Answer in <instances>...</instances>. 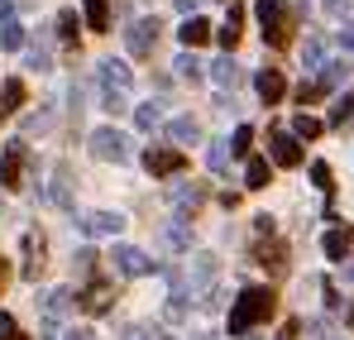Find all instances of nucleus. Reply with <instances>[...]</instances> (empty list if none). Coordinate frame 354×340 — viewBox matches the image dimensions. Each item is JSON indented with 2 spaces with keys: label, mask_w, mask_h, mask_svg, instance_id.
I'll use <instances>...</instances> for the list:
<instances>
[{
  "label": "nucleus",
  "mask_w": 354,
  "mask_h": 340,
  "mask_svg": "<svg viewBox=\"0 0 354 340\" xmlns=\"http://www.w3.org/2000/svg\"><path fill=\"white\" fill-rule=\"evenodd\" d=\"M278 312V292L273 287H244L230 307V336H249L254 326H263Z\"/></svg>",
  "instance_id": "nucleus-1"
},
{
  "label": "nucleus",
  "mask_w": 354,
  "mask_h": 340,
  "mask_svg": "<svg viewBox=\"0 0 354 340\" xmlns=\"http://www.w3.org/2000/svg\"><path fill=\"white\" fill-rule=\"evenodd\" d=\"M216 274L221 264L211 254H192V274H187V297H201V307H216Z\"/></svg>",
  "instance_id": "nucleus-2"
},
{
  "label": "nucleus",
  "mask_w": 354,
  "mask_h": 340,
  "mask_svg": "<svg viewBox=\"0 0 354 340\" xmlns=\"http://www.w3.org/2000/svg\"><path fill=\"white\" fill-rule=\"evenodd\" d=\"M259 24H263V44L283 48L292 39V19H288V0H259Z\"/></svg>",
  "instance_id": "nucleus-3"
},
{
  "label": "nucleus",
  "mask_w": 354,
  "mask_h": 340,
  "mask_svg": "<svg viewBox=\"0 0 354 340\" xmlns=\"http://www.w3.org/2000/svg\"><path fill=\"white\" fill-rule=\"evenodd\" d=\"M24 163H29L24 139H10V144H5V154H0V187H5V192L24 187Z\"/></svg>",
  "instance_id": "nucleus-4"
},
{
  "label": "nucleus",
  "mask_w": 354,
  "mask_h": 340,
  "mask_svg": "<svg viewBox=\"0 0 354 340\" xmlns=\"http://www.w3.org/2000/svg\"><path fill=\"white\" fill-rule=\"evenodd\" d=\"M111 264H115L120 278H144V274H153L158 264L144 254V249H134V244H115V254H111Z\"/></svg>",
  "instance_id": "nucleus-5"
},
{
  "label": "nucleus",
  "mask_w": 354,
  "mask_h": 340,
  "mask_svg": "<svg viewBox=\"0 0 354 340\" xmlns=\"http://www.w3.org/2000/svg\"><path fill=\"white\" fill-rule=\"evenodd\" d=\"M91 154H96L101 163H124V159H129V139H124L120 129L106 125V129H96V134H91Z\"/></svg>",
  "instance_id": "nucleus-6"
},
{
  "label": "nucleus",
  "mask_w": 354,
  "mask_h": 340,
  "mask_svg": "<svg viewBox=\"0 0 354 340\" xmlns=\"http://www.w3.org/2000/svg\"><path fill=\"white\" fill-rule=\"evenodd\" d=\"M268 154H273V163H283V168H297V163H301V144H297L292 129H283V125L268 129Z\"/></svg>",
  "instance_id": "nucleus-7"
},
{
  "label": "nucleus",
  "mask_w": 354,
  "mask_h": 340,
  "mask_svg": "<svg viewBox=\"0 0 354 340\" xmlns=\"http://www.w3.org/2000/svg\"><path fill=\"white\" fill-rule=\"evenodd\" d=\"M124 48L134 57H149L158 48V19H134V24L124 29Z\"/></svg>",
  "instance_id": "nucleus-8"
},
{
  "label": "nucleus",
  "mask_w": 354,
  "mask_h": 340,
  "mask_svg": "<svg viewBox=\"0 0 354 340\" xmlns=\"http://www.w3.org/2000/svg\"><path fill=\"white\" fill-rule=\"evenodd\" d=\"M144 168L153 172V177H177V172L187 168V154L182 149H149L144 154Z\"/></svg>",
  "instance_id": "nucleus-9"
},
{
  "label": "nucleus",
  "mask_w": 354,
  "mask_h": 340,
  "mask_svg": "<svg viewBox=\"0 0 354 340\" xmlns=\"http://www.w3.org/2000/svg\"><path fill=\"white\" fill-rule=\"evenodd\" d=\"M77 226L86 230L91 240H101V235H111V240H115L120 230H124V216H120V211H86Z\"/></svg>",
  "instance_id": "nucleus-10"
},
{
  "label": "nucleus",
  "mask_w": 354,
  "mask_h": 340,
  "mask_svg": "<svg viewBox=\"0 0 354 340\" xmlns=\"http://www.w3.org/2000/svg\"><path fill=\"white\" fill-rule=\"evenodd\" d=\"M77 302H82V312L101 316V312H111V302H115V287H111V283H101V278H91V283H86V292H82Z\"/></svg>",
  "instance_id": "nucleus-11"
},
{
  "label": "nucleus",
  "mask_w": 354,
  "mask_h": 340,
  "mask_svg": "<svg viewBox=\"0 0 354 340\" xmlns=\"http://www.w3.org/2000/svg\"><path fill=\"white\" fill-rule=\"evenodd\" d=\"M254 87H259V96H263V106H278V101L288 96V77H283L278 67H263V72L254 77Z\"/></svg>",
  "instance_id": "nucleus-12"
},
{
  "label": "nucleus",
  "mask_w": 354,
  "mask_h": 340,
  "mask_svg": "<svg viewBox=\"0 0 354 340\" xmlns=\"http://www.w3.org/2000/svg\"><path fill=\"white\" fill-rule=\"evenodd\" d=\"M129 82H134V72H129L120 57H106V62H101V91H124V96H129Z\"/></svg>",
  "instance_id": "nucleus-13"
},
{
  "label": "nucleus",
  "mask_w": 354,
  "mask_h": 340,
  "mask_svg": "<svg viewBox=\"0 0 354 340\" xmlns=\"http://www.w3.org/2000/svg\"><path fill=\"white\" fill-rule=\"evenodd\" d=\"M39 274H44V235L29 230V235H24V278L34 283Z\"/></svg>",
  "instance_id": "nucleus-14"
},
{
  "label": "nucleus",
  "mask_w": 354,
  "mask_h": 340,
  "mask_svg": "<svg viewBox=\"0 0 354 340\" xmlns=\"http://www.w3.org/2000/svg\"><path fill=\"white\" fill-rule=\"evenodd\" d=\"M254 259H259V264H263L273 278H278V274H288V244H278V240L259 244V254H254Z\"/></svg>",
  "instance_id": "nucleus-15"
},
{
  "label": "nucleus",
  "mask_w": 354,
  "mask_h": 340,
  "mask_svg": "<svg viewBox=\"0 0 354 340\" xmlns=\"http://www.w3.org/2000/svg\"><path fill=\"white\" fill-rule=\"evenodd\" d=\"M72 302H77V297H72L67 287H53V292H44V297H39V307H44V316H48V321H62V316L72 312Z\"/></svg>",
  "instance_id": "nucleus-16"
},
{
  "label": "nucleus",
  "mask_w": 354,
  "mask_h": 340,
  "mask_svg": "<svg viewBox=\"0 0 354 340\" xmlns=\"http://www.w3.org/2000/svg\"><path fill=\"white\" fill-rule=\"evenodd\" d=\"M177 34H182V44H187V48H201V44H206V39H211V34H216V29H211V24H206V19H201V15H187V19H182V29H177Z\"/></svg>",
  "instance_id": "nucleus-17"
},
{
  "label": "nucleus",
  "mask_w": 354,
  "mask_h": 340,
  "mask_svg": "<svg viewBox=\"0 0 354 340\" xmlns=\"http://www.w3.org/2000/svg\"><path fill=\"white\" fill-rule=\"evenodd\" d=\"M316 72H321V82H316L321 91H335L340 82H350V62H345V57H330V62H321Z\"/></svg>",
  "instance_id": "nucleus-18"
},
{
  "label": "nucleus",
  "mask_w": 354,
  "mask_h": 340,
  "mask_svg": "<svg viewBox=\"0 0 354 340\" xmlns=\"http://www.w3.org/2000/svg\"><path fill=\"white\" fill-rule=\"evenodd\" d=\"M168 139H173V144H196V139H201V125H196L192 115H173V120H168Z\"/></svg>",
  "instance_id": "nucleus-19"
},
{
  "label": "nucleus",
  "mask_w": 354,
  "mask_h": 340,
  "mask_svg": "<svg viewBox=\"0 0 354 340\" xmlns=\"http://www.w3.org/2000/svg\"><path fill=\"white\" fill-rule=\"evenodd\" d=\"M239 34H244V10L230 5V15H225V24L216 29V39H221V44H225V53H230V48L239 44Z\"/></svg>",
  "instance_id": "nucleus-20"
},
{
  "label": "nucleus",
  "mask_w": 354,
  "mask_h": 340,
  "mask_svg": "<svg viewBox=\"0 0 354 340\" xmlns=\"http://www.w3.org/2000/svg\"><path fill=\"white\" fill-rule=\"evenodd\" d=\"M350 244H354V235L345 226H335L326 240H321V249H326V259H350Z\"/></svg>",
  "instance_id": "nucleus-21"
},
{
  "label": "nucleus",
  "mask_w": 354,
  "mask_h": 340,
  "mask_svg": "<svg viewBox=\"0 0 354 340\" xmlns=\"http://www.w3.org/2000/svg\"><path fill=\"white\" fill-rule=\"evenodd\" d=\"M211 77H216V87H230V91H235L244 72H239V62H235V57L225 53V57H216V62H211Z\"/></svg>",
  "instance_id": "nucleus-22"
},
{
  "label": "nucleus",
  "mask_w": 354,
  "mask_h": 340,
  "mask_svg": "<svg viewBox=\"0 0 354 340\" xmlns=\"http://www.w3.org/2000/svg\"><path fill=\"white\" fill-rule=\"evenodd\" d=\"M19 106H24V82H19V77H10V82L0 87V120H5V115H15Z\"/></svg>",
  "instance_id": "nucleus-23"
},
{
  "label": "nucleus",
  "mask_w": 354,
  "mask_h": 340,
  "mask_svg": "<svg viewBox=\"0 0 354 340\" xmlns=\"http://www.w3.org/2000/svg\"><path fill=\"white\" fill-rule=\"evenodd\" d=\"M67 182H72V172H67V163H58V168H53V187L44 192L53 206H72V197H67Z\"/></svg>",
  "instance_id": "nucleus-24"
},
{
  "label": "nucleus",
  "mask_w": 354,
  "mask_h": 340,
  "mask_svg": "<svg viewBox=\"0 0 354 340\" xmlns=\"http://www.w3.org/2000/svg\"><path fill=\"white\" fill-rule=\"evenodd\" d=\"M163 244H173V249H192V230H187V216H173V221L163 226Z\"/></svg>",
  "instance_id": "nucleus-25"
},
{
  "label": "nucleus",
  "mask_w": 354,
  "mask_h": 340,
  "mask_svg": "<svg viewBox=\"0 0 354 340\" xmlns=\"http://www.w3.org/2000/svg\"><path fill=\"white\" fill-rule=\"evenodd\" d=\"M86 29H96V34L111 29V0H86Z\"/></svg>",
  "instance_id": "nucleus-26"
},
{
  "label": "nucleus",
  "mask_w": 354,
  "mask_h": 340,
  "mask_svg": "<svg viewBox=\"0 0 354 340\" xmlns=\"http://www.w3.org/2000/svg\"><path fill=\"white\" fill-rule=\"evenodd\" d=\"M134 125L149 134V129H158L163 125V101H149V106H134Z\"/></svg>",
  "instance_id": "nucleus-27"
},
{
  "label": "nucleus",
  "mask_w": 354,
  "mask_h": 340,
  "mask_svg": "<svg viewBox=\"0 0 354 340\" xmlns=\"http://www.w3.org/2000/svg\"><path fill=\"white\" fill-rule=\"evenodd\" d=\"M273 182V168H268V159H249V168H244V187H268Z\"/></svg>",
  "instance_id": "nucleus-28"
},
{
  "label": "nucleus",
  "mask_w": 354,
  "mask_h": 340,
  "mask_svg": "<svg viewBox=\"0 0 354 340\" xmlns=\"http://www.w3.org/2000/svg\"><path fill=\"white\" fill-rule=\"evenodd\" d=\"M292 134H297V139H321V134H326V125H321L316 115H297V120H292Z\"/></svg>",
  "instance_id": "nucleus-29"
},
{
  "label": "nucleus",
  "mask_w": 354,
  "mask_h": 340,
  "mask_svg": "<svg viewBox=\"0 0 354 340\" xmlns=\"http://www.w3.org/2000/svg\"><path fill=\"white\" fill-rule=\"evenodd\" d=\"M206 163H211V172H225V168H230V139H216V144L206 149Z\"/></svg>",
  "instance_id": "nucleus-30"
},
{
  "label": "nucleus",
  "mask_w": 354,
  "mask_h": 340,
  "mask_svg": "<svg viewBox=\"0 0 354 340\" xmlns=\"http://www.w3.org/2000/svg\"><path fill=\"white\" fill-rule=\"evenodd\" d=\"M96 259H101L96 249H77V259H72V269H77V278H86V283H91V278H96Z\"/></svg>",
  "instance_id": "nucleus-31"
},
{
  "label": "nucleus",
  "mask_w": 354,
  "mask_h": 340,
  "mask_svg": "<svg viewBox=\"0 0 354 340\" xmlns=\"http://www.w3.org/2000/svg\"><path fill=\"white\" fill-rule=\"evenodd\" d=\"M77 29H82L77 10H62V15H58V39H62V44H77Z\"/></svg>",
  "instance_id": "nucleus-32"
},
{
  "label": "nucleus",
  "mask_w": 354,
  "mask_h": 340,
  "mask_svg": "<svg viewBox=\"0 0 354 340\" xmlns=\"http://www.w3.org/2000/svg\"><path fill=\"white\" fill-rule=\"evenodd\" d=\"M0 48H10V53H15V48H24V29H19L15 19H5V24H0Z\"/></svg>",
  "instance_id": "nucleus-33"
},
{
  "label": "nucleus",
  "mask_w": 354,
  "mask_h": 340,
  "mask_svg": "<svg viewBox=\"0 0 354 340\" xmlns=\"http://www.w3.org/2000/svg\"><path fill=\"white\" fill-rule=\"evenodd\" d=\"M177 77H182V82H196V77H201V62H196V57H192V48H187V53H177Z\"/></svg>",
  "instance_id": "nucleus-34"
},
{
  "label": "nucleus",
  "mask_w": 354,
  "mask_h": 340,
  "mask_svg": "<svg viewBox=\"0 0 354 340\" xmlns=\"http://www.w3.org/2000/svg\"><path fill=\"white\" fill-rule=\"evenodd\" d=\"M249 144H254V129H249V125H239L235 139H230V159H244V154H249Z\"/></svg>",
  "instance_id": "nucleus-35"
},
{
  "label": "nucleus",
  "mask_w": 354,
  "mask_h": 340,
  "mask_svg": "<svg viewBox=\"0 0 354 340\" xmlns=\"http://www.w3.org/2000/svg\"><path fill=\"white\" fill-rule=\"evenodd\" d=\"M301 62H306V67H321V62H326V44H321V39H306V48H301Z\"/></svg>",
  "instance_id": "nucleus-36"
},
{
  "label": "nucleus",
  "mask_w": 354,
  "mask_h": 340,
  "mask_svg": "<svg viewBox=\"0 0 354 340\" xmlns=\"http://www.w3.org/2000/svg\"><path fill=\"white\" fill-rule=\"evenodd\" d=\"M101 111H111V115L129 111V96H124V91H101Z\"/></svg>",
  "instance_id": "nucleus-37"
},
{
  "label": "nucleus",
  "mask_w": 354,
  "mask_h": 340,
  "mask_svg": "<svg viewBox=\"0 0 354 340\" xmlns=\"http://www.w3.org/2000/svg\"><path fill=\"white\" fill-rule=\"evenodd\" d=\"M177 206H182V216L196 211L201 206V187H177Z\"/></svg>",
  "instance_id": "nucleus-38"
},
{
  "label": "nucleus",
  "mask_w": 354,
  "mask_h": 340,
  "mask_svg": "<svg viewBox=\"0 0 354 340\" xmlns=\"http://www.w3.org/2000/svg\"><path fill=\"white\" fill-rule=\"evenodd\" d=\"M345 120H354V91H350V96H340L335 111H330V125H345Z\"/></svg>",
  "instance_id": "nucleus-39"
},
{
  "label": "nucleus",
  "mask_w": 354,
  "mask_h": 340,
  "mask_svg": "<svg viewBox=\"0 0 354 340\" xmlns=\"http://www.w3.org/2000/svg\"><path fill=\"white\" fill-rule=\"evenodd\" d=\"M48 125H53V115H48V111H39V115H29V120H24V134H44Z\"/></svg>",
  "instance_id": "nucleus-40"
},
{
  "label": "nucleus",
  "mask_w": 354,
  "mask_h": 340,
  "mask_svg": "<svg viewBox=\"0 0 354 340\" xmlns=\"http://www.w3.org/2000/svg\"><path fill=\"white\" fill-rule=\"evenodd\" d=\"M321 96H326V91H321L316 82H301V87H297V101H301V106H311V101H321Z\"/></svg>",
  "instance_id": "nucleus-41"
},
{
  "label": "nucleus",
  "mask_w": 354,
  "mask_h": 340,
  "mask_svg": "<svg viewBox=\"0 0 354 340\" xmlns=\"http://www.w3.org/2000/svg\"><path fill=\"white\" fill-rule=\"evenodd\" d=\"M311 182H316L321 192H330V187H335V182H330V168H326V163H311Z\"/></svg>",
  "instance_id": "nucleus-42"
},
{
  "label": "nucleus",
  "mask_w": 354,
  "mask_h": 340,
  "mask_svg": "<svg viewBox=\"0 0 354 340\" xmlns=\"http://www.w3.org/2000/svg\"><path fill=\"white\" fill-rule=\"evenodd\" d=\"M0 340H24V336H19V326H15V316H10V312H0Z\"/></svg>",
  "instance_id": "nucleus-43"
},
{
  "label": "nucleus",
  "mask_w": 354,
  "mask_h": 340,
  "mask_svg": "<svg viewBox=\"0 0 354 340\" xmlns=\"http://www.w3.org/2000/svg\"><path fill=\"white\" fill-rule=\"evenodd\" d=\"M340 48H345V53H354V24H345V29H340Z\"/></svg>",
  "instance_id": "nucleus-44"
},
{
  "label": "nucleus",
  "mask_w": 354,
  "mask_h": 340,
  "mask_svg": "<svg viewBox=\"0 0 354 340\" xmlns=\"http://www.w3.org/2000/svg\"><path fill=\"white\" fill-rule=\"evenodd\" d=\"M124 340H158V336H149L144 326H129V331H124Z\"/></svg>",
  "instance_id": "nucleus-45"
},
{
  "label": "nucleus",
  "mask_w": 354,
  "mask_h": 340,
  "mask_svg": "<svg viewBox=\"0 0 354 340\" xmlns=\"http://www.w3.org/2000/svg\"><path fill=\"white\" fill-rule=\"evenodd\" d=\"M350 5H354V0H326V10H330V15H345Z\"/></svg>",
  "instance_id": "nucleus-46"
},
{
  "label": "nucleus",
  "mask_w": 354,
  "mask_h": 340,
  "mask_svg": "<svg viewBox=\"0 0 354 340\" xmlns=\"http://www.w3.org/2000/svg\"><path fill=\"white\" fill-rule=\"evenodd\" d=\"M62 340H96V336H91L86 326H77V331H67V336H62Z\"/></svg>",
  "instance_id": "nucleus-47"
},
{
  "label": "nucleus",
  "mask_w": 354,
  "mask_h": 340,
  "mask_svg": "<svg viewBox=\"0 0 354 340\" xmlns=\"http://www.w3.org/2000/svg\"><path fill=\"white\" fill-rule=\"evenodd\" d=\"M5 19H15V5H10V0H0V24H5Z\"/></svg>",
  "instance_id": "nucleus-48"
},
{
  "label": "nucleus",
  "mask_w": 354,
  "mask_h": 340,
  "mask_svg": "<svg viewBox=\"0 0 354 340\" xmlns=\"http://www.w3.org/2000/svg\"><path fill=\"white\" fill-rule=\"evenodd\" d=\"M44 340H58V336H53V321H48V331H44Z\"/></svg>",
  "instance_id": "nucleus-49"
},
{
  "label": "nucleus",
  "mask_w": 354,
  "mask_h": 340,
  "mask_svg": "<svg viewBox=\"0 0 354 340\" xmlns=\"http://www.w3.org/2000/svg\"><path fill=\"white\" fill-rule=\"evenodd\" d=\"M0 283H5V259H0Z\"/></svg>",
  "instance_id": "nucleus-50"
},
{
  "label": "nucleus",
  "mask_w": 354,
  "mask_h": 340,
  "mask_svg": "<svg viewBox=\"0 0 354 340\" xmlns=\"http://www.w3.org/2000/svg\"><path fill=\"white\" fill-rule=\"evenodd\" d=\"M196 340H216V336H196Z\"/></svg>",
  "instance_id": "nucleus-51"
},
{
  "label": "nucleus",
  "mask_w": 354,
  "mask_h": 340,
  "mask_svg": "<svg viewBox=\"0 0 354 340\" xmlns=\"http://www.w3.org/2000/svg\"><path fill=\"white\" fill-rule=\"evenodd\" d=\"M350 278H354V264H350Z\"/></svg>",
  "instance_id": "nucleus-52"
},
{
  "label": "nucleus",
  "mask_w": 354,
  "mask_h": 340,
  "mask_svg": "<svg viewBox=\"0 0 354 340\" xmlns=\"http://www.w3.org/2000/svg\"><path fill=\"white\" fill-rule=\"evenodd\" d=\"M350 326H354V312H350Z\"/></svg>",
  "instance_id": "nucleus-53"
},
{
  "label": "nucleus",
  "mask_w": 354,
  "mask_h": 340,
  "mask_svg": "<svg viewBox=\"0 0 354 340\" xmlns=\"http://www.w3.org/2000/svg\"><path fill=\"white\" fill-rule=\"evenodd\" d=\"M0 211H5V202H0Z\"/></svg>",
  "instance_id": "nucleus-54"
},
{
  "label": "nucleus",
  "mask_w": 354,
  "mask_h": 340,
  "mask_svg": "<svg viewBox=\"0 0 354 340\" xmlns=\"http://www.w3.org/2000/svg\"><path fill=\"white\" fill-rule=\"evenodd\" d=\"M158 340H168V336H158Z\"/></svg>",
  "instance_id": "nucleus-55"
}]
</instances>
